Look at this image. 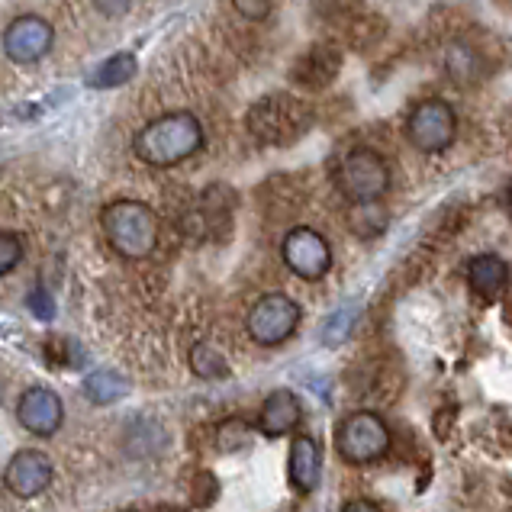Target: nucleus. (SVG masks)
<instances>
[{
	"label": "nucleus",
	"instance_id": "a211bd4d",
	"mask_svg": "<svg viewBox=\"0 0 512 512\" xmlns=\"http://www.w3.org/2000/svg\"><path fill=\"white\" fill-rule=\"evenodd\" d=\"M190 371L203 380H216V377L229 374V364H226L219 348H213L210 342H197L194 348H190Z\"/></svg>",
	"mask_w": 512,
	"mask_h": 512
},
{
	"label": "nucleus",
	"instance_id": "412c9836",
	"mask_svg": "<svg viewBox=\"0 0 512 512\" xmlns=\"http://www.w3.org/2000/svg\"><path fill=\"white\" fill-rule=\"evenodd\" d=\"M23 258V245L20 239L13 236V232H0V277H4L7 271H13L20 265Z\"/></svg>",
	"mask_w": 512,
	"mask_h": 512
},
{
	"label": "nucleus",
	"instance_id": "a878e982",
	"mask_svg": "<svg viewBox=\"0 0 512 512\" xmlns=\"http://www.w3.org/2000/svg\"><path fill=\"white\" fill-rule=\"evenodd\" d=\"M0 403H4V384H0Z\"/></svg>",
	"mask_w": 512,
	"mask_h": 512
},
{
	"label": "nucleus",
	"instance_id": "b1692460",
	"mask_svg": "<svg viewBox=\"0 0 512 512\" xmlns=\"http://www.w3.org/2000/svg\"><path fill=\"white\" fill-rule=\"evenodd\" d=\"M239 13H245V17H268L271 7L268 4H236Z\"/></svg>",
	"mask_w": 512,
	"mask_h": 512
},
{
	"label": "nucleus",
	"instance_id": "423d86ee",
	"mask_svg": "<svg viewBox=\"0 0 512 512\" xmlns=\"http://www.w3.org/2000/svg\"><path fill=\"white\" fill-rule=\"evenodd\" d=\"M455 133H458L455 110L438 97L422 100V104H416L406 116V136L419 152H429V155L445 152L448 145L455 142Z\"/></svg>",
	"mask_w": 512,
	"mask_h": 512
},
{
	"label": "nucleus",
	"instance_id": "f8f14e48",
	"mask_svg": "<svg viewBox=\"0 0 512 512\" xmlns=\"http://www.w3.org/2000/svg\"><path fill=\"white\" fill-rule=\"evenodd\" d=\"M342 68V55L332 46H310L294 62V81L303 87H326Z\"/></svg>",
	"mask_w": 512,
	"mask_h": 512
},
{
	"label": "nucleus",
	"instance_id": "393cba45",
	"mask_svg": "<svg viewBox=\"0 0 512 512\" xmlns=\"http://www.w3.org/2000/svg\"><path fill=\"white\" fill-rule=\"evenodd\" d=\"M342 512H380L371 500H351Z\"/></svg>",
	"mask_w": 512,
	"mask_h": 512
},
{
	"label": "nucleus",
	"instance_id": "6e6552de",
	"mask_svg": "<svg viewBox=\"0 0 512 512\" xmlns=\"http://www.w3.org/2000/svg\"><path fill=\"white\" fill-rule=\"evenodd\" d=\"M281 255L287 261V268L294 271L303 281H323L326 271L332 268V252L329 242L319 236L316 229H290L287 239L281 245Z\"/></svg>",
	"mask_w": 512,
	"mask_h": 512
},
{
	"label": "nucleus",
	"instance_id": "bb28decb",
	"mask_svg": "<svg viewBox=\"0 0 512 512\" xmlns=\"http://www.w3.org/2000/svg\"><path fill=\"white\" fill-rule=\"evenodd\" d=\"M509 203H512V187H509Z\"/></svg>",
	"mask_w": 512,
	"mask_h": 512
},
{
	"label": "nucleus",
	"instance_id": "4468645a",
	"mask_svg": "<svg viewBox=\"0 0 512 512\" xmlns=\"http://www.w3.org/2000/svg\"><path fill=\"white\" fill-rule=\"evenodd\" d=\"M319 445L310 435H297L294 445H290V484L300 493H313L319 487Z\"/></svg>",
	"mask_w": 512,
	"mask_h": 512
},
{
	"label": "nucleus",
	"instance_id": "2eb2a0df",
	"mask_svg": "<svg viewBox=\"0 0 512 512\" xmlns=\"http://www.w3.org/2000/svg\"><path fill=\"white\" fill-rule=\"evenodd\" d=\"M467 281H471V287L477 290L480 297L493 300L506 287L509 268H506V261L496 258V255H477L471 261V268H467Z\"/></svg>",
	"mask_w": 512,
	"mask_h": 512
},
{
	"label": "nucleus",
	"instance_id": "4be33fe9",
	"mask_svg": "<svg viewBox=\"0 0 512 512\" xmlns=\"http://www.w3.org/2000/svg\"><path fill=\"white\" fill-rule=\"evenodd\" d=\"M52 306H55V303H52V297H49L42 287H36L33 294H29V310H33L39 319H52V316H55Z\"/></svg>",
	"mask_w": 512,
	"mask_h": 512
},
{
	"label": "nucleus",
	"instance_id": "f3484780",
	"mask_svg": "<svg viewBox=\"0 0 512 512\" xmlns=\"http://www.w3.org/2000/svg\"><path fill=\"white\" fill-rule=\"evenodd\" d=\"M84 393H87V400L107 406V403L123 400L129 393V384H126V377L113 374V371H94L84 380Z\"/></svg>",
	"mask_w": 512,
	"mask_h": 512
},
{
	"label": "nucleus",
	"instance_id": "ddd939ff",
	"mask_svg": "<svg viewBox=\"0 0 512 512\" xmlns=\"http://www.w3.org/2000/svg\"><path fill=\"white\" fill-rule=\"evenodd\" d=\"M300 416H303V409H300L297 393H290V390H274L271 397L265 400V406H261L258 426H261V432H265V435L277 438V435L294 432V429L300 426Z\"/></svg>",
	"mask_w": 512,
	"mask_h": 512
},
{
	"label": "nucleus",
	"instance_id": "9b49d317",
	"mask_svg": "<svg viewBox=\"0 0 512 512\" xmlns=\"http://www.w3.org/2000/svg\"><path fill=\"white\" fill-rule=\"evenodd\" d=\"M4 484L13 496H20V500H33V496H39L52 484V461L42 455V451L23 448L10 458L4 471Z\"/></svg>",
	"mask_w": 512,
	"mask_h": 512
},
{
	"label": "nucleus",
	"instance_id": "5701e85b",
	"mask_svg": "<svg viewBox=\"0 0 512 512\" xmlns=\"http://www.w3.org/2000/svg\"><path fill=\"white\" fill-rule=\"evenodd\" d=\"M348 319H351V310L339 313V316H335L332 323L326 326V335H323V339H326L329 345H339V342H342V332H339V329H345V326H348Z\"/></svg>",
	"mask_w": 512,
	"mask_h": 512
},
{
	"label": "nucleus",
	"instance_id": "9d476101",
	"mask_svg": "<svg viewBox=\"0 0 512 512\" xmlns=\"http://www.w3.org/2000/svg\"><path fill=\"white\" fill-rule=\"evenodd\" d=\"M17 419L26 432L49 438L62 429L65 406L58 400V393H52L49 387H29V390H23V397L17 403Z\"/></svg>",
	"mask_w": 512,
	"mask_h": 512
},
{
	"label": "nucleus",
	"instance_id": "39448f33",
	"mask_svg": "<svg viewBox=\"0 0 512 512\" xmlns=\"http://www.w3.org/2000/svg\"><path fill=\"white\" fill-rule=\"evenodd\" d=\"M335 181H339L342 194L351 203H361V207H368V203H374V200H380V197L387 194L390 171H387V162L377 152L355 149V152H348L342 158Z\"/></svg>",
	"mask_w": 512,
	"mask_h": 512
},
{
	"label": "nucleus",
	"instance_id": "f03ea898",
	"mask_svg": "<svg viewBox=\"0 0 512 512\" xmlns=\"http://www.w3.org/2000/svg\"><path fill=\"white\" fill-rule=\"evenodd\" d=\"M100 226H104V236L113 252L129 261L149 258L158 245V219L145 203L136 200L107 203L104 213H100Z\"/></svg>",
	"mask_w": 512,
	"mask_h": 512
},
{
	"label": "nucleus",
	"instance_id": "aec40b11",
	"mask_svg": "<svg viewBox=\"0 0 512 512\" xmlns=\"http://www.w3.org/2000/svg\"><path fill=\"white\" fill-rule=\"evenodd\" d=\"M248 438H252V429H248L242 419H226L216 432V445L223 451H239L248 445Z\"/></svg>",
	"mask_w": 512,
	"mask_h": 512
},
{
	"label": "nucleus",
	"instance_id": "20e7f679",
	"mask_svg": "<svg viewBox=\"0 0 512 512\" xmlns=\"http://www.w3.org/2000/svg\"><path fill=\"white\" fill-rule=\"evenodd\" d=\"M390 448V429L377 413H351L335 429V451L348 464H371Z\"/></svg>",
	"mask_w": 512,
	"mask_h": 512
},
{
	"label": "nucleus",
	"instance_id": "1a4fd4ad",
	"mask_svg": "<svg viewBox=\"0 0 512 512\" xmlns=\"http://www.w3.org/2000/svg\"><path fill=\"white\" fill-rule=\"evenodd\" d=\"M55 42V29L42 17H17L4 33V52L10 62L33 65L39 58H46Z\"/></svg>",
	"mask_w": 512,
	"mask_h": 512
},
{
	"label": "nucleus",
	"instance_id": "0eeeda50",
	"mask_svg": "<svg viewBox=\"0 0 512 512\" xmlns=\"http://www.w3.org/2000/svg\"><path fill=\"white\" fill-rule=\"evenodd\" d=\"M300 326V306L287 294L261 297L248 313V335L258 345H281Z\"/></svg>",
	"mask_w": 512,
	"mask_h": 512
},
{
	"label": "nucleus",
	"instance_id": "6ab92c4d",
	"mask_svg": "<svg viewBox=\"0 0 512 512\" xmlns=\"http://www.w3.org/2000/svg\"><path fill=\"white\" fill-rule=\"evenodd\" d=\"M445 65H448L451 81H458V84H474V81H480V58H477L474 49L461 46V42L448 49Z\"/></svg>",
	"mask_w": 512,
	"mask_h": 512
},
{
	"label": "nucleus",
	"instance_id": "f257e3e1",
	"mask_svg": "<svg viewBox=\"0 0 512 512\" xmlns=\"http://www.w3.org/2000/svg\"><path fill=\"white\" fill-rule=\"evenodd\" d=\"M203 126L194 113H165L136 133L133 152L152 168H171L200 152Z\"/></svg>",
	"mask_w": 512,
	"mask_h": 512
},
{
	"label": "nucleus",
	"instance_id": "dca6fc26",
	"mask_svg": "<svg viewBox=\"0 0 512 512\" xmlns=\"http://www.w3.org/2000/svg\"><path fill=\"white\" fill-rule=\"evenodd\" d=\"M136 68H139L136 55L133 52H120V55L107 58L104 65L91 71V78H87V87H97V91H107V87H120V84H126L129 78L136 75Z\"/></svg>",
	"mask_w": 512,
	"mask_h": 512
},
{
	"label": "nucleus",
	"instance_id": "7ed1b4c3",
	"mask_svg": "<svg viewBox=\"0 0 512 512\" xmlns=\"http://www.w3.org/2000/svg\"><path fill=\"white\" fill-rule=\"evenodd\" d=\"M310 123H313V116H310V110H306V104H300V100L290 97V94L261 97L245 116L248 133H252L261 145L297 142L306 129H310Z\"/></svg>",
	"mask_w": 512,
	"mask_h": 512
}]
</instances>
